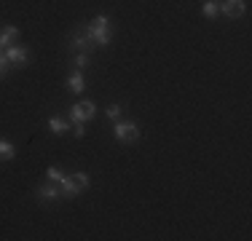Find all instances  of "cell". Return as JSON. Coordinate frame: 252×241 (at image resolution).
Segmentation results:
<instances>
[{
    "instance_id": "obj_1",
    "label": "cell",
    "mask_w": 252,
    "mask_h": 241,
    "mask_svg": "<svg viewBox=\"0 0 252 241\" xmlns=\"http://www.w3.org/2000/svg\"><path fill=\"white\" fill-rule=\"evenodd\" d=\"M86 38L94 43V48L97 46H110V40H113V30H110V16H105V14H97L92 22L86 24Z\"/></svg>"
},
{
    "instance_id": "obj_2",
    "label": "cell",
    "mask_w": 252,
    "mask_h": 241,
    "mask_svg": "<svg viewBox=\"0 0 252 241\" xmlns=\"http://www.w3.org/2000/svg\"><path fill=\"white\" fill-rule=\"evenodd\" d=\"M113 137L121 145H131V142L140 140V126L134 120H116L113 123Z\"/></svg>"
},
{
    "instance_id": "obj_3",
    "label": "cell",
    "mask_w": 252,
    "mask_h": 241,
    "mask_svg": "<svg viewBox=\"0 0 252 241\" xmlns=\"http://www.w3.org/2000/svg\"><path fill=\"white\" fill-rule=\"evenodd\" d=\"M94 116H97V105H94L92 99H83V102H75L73 107H70L67 118L70 123H89Z\"/></svg>"
},
{
    "instance_id": "obj_4",
    "label": "cell",
    "mask_w": 252,
    "mask_h": 241,
    "mask_svg": "<svg viewBox=\"0 0 252 241\" xmlns=\"http://www.w3.org/2000/svg\"><path fill=\"white\" fill-rule=\"evenodd\" d=\"M5 54V62H8V67H27L30 64V48L27 46H8L3 48Z\"/></svg>"
},
{
    "instance_id": "obj_5",
    "label": "cell",
    "mask_w": 252,
    "mask_h": 241,
    "mask_svg": "<svg viewBox=\"0 0 252 241\" xmlns=\"http://www.w3.org/2000/svg\"><path fill=\"white\" fill-rule=\"evenodd\" d=\"M218 5H220V14L225 19H242L247 14V3L244 0H220Z\"/></svg>"
},
{
    "instance_id": "obj_6",
    "label": "cell",
    "mask_w": 252,
    "mask_h": 241,
    "mask_svg": "<svg viewBox=\"0 0 252 241\" xmlns=\"http://www.w3.org/2000/svg\"><path fill=\"white\" fill-rule=\"evenodd\" d=\"M35 198H38L40 204H54V201H59L62 198V190H59V182H43L38 188V193H35Z\"/></svg>"
},
{
    "instance_id": "obj_7",
    "label": "cell",
    "mask_w": 252,
    "mask_h": 241,
    "mask_svg": "<svg viewBox=\"0 0 252 241\" xmlns=\"http://www.w3.org/2000/svg\"><path fill=\"white\" fill-rule=\"evenodd\" d=\"M92 48H94V43L92 40L86 38V32H83V30H75L73 32V38H70V51H89L92 54Z\"/></svg>"
},
{
    "instance_id": "obj_8",
    "label": "cell",
    "mask_w": 252,
    "mask_h": 241,
    "mask_svg": "<svg viewBox=\"0 0 252 241\" xmlns=\"http://www.w3.org/2000/svg\"><path fill=\"white\" fill-rule=\"evenodd\" d=\"M64 86H67L70 94H83V91H86V78H83V72L81 70H73L67 75V83H64Z\"/></svg>"
},
{
    "instance_id": "obj_9",
    "label": "cell",
    "mask_w": 252,
    "mask_h": 241,
    "mask_svg": "<svg viewBox=\"0 0 252 241\" xmlns=\"http://www.w3.org/2000/svg\"><path fill=\"white\" fill-rule=\"evenodd\" d=\"M19 27H14V24H3L0 27V48H8V46H14L16 40H19Z\"/></svg>"
},
{
    "instance_id": "obj_10",
    "label": "cell",
    "mask_w": 252,
    "mask_h": 241,
    "mask_svg": "<svg viewBox=\"0 0 252 241\" xmlns=\"http://www.w3.org/2000/svg\"><path fill=\"white\" fill-rule=\"evenodd\" d=\"M59 190H62V196L64 198H75V196H81V188H78V182L73 177H70V174H64L62 180H59Z\"/></svg>"
},
{
    "instance_id": "obj_11",
    "label": "cell",
    "mask_w": 252,
    "mask_h": 241,
    "mask_svg": "<svg viewBox=\"0 0 252 241\" xmlns=\"http://www.w3.org/2000/svg\"><path fill=\"white\" fill-rule=\"evenodd\" d=\"M46 126H49V131H51L54 137H64V131L70 129V123H67V120H64L62 116H51Z\"/></svg>"
},
{
    "instance_id": "obj_12",
    "label": "cell",
    "mask_w": 252,
    "mask_h": 241,
    "mask_svg": "<svg viewBox=\"0 0 252 241\" xmlns=\"http://www.w3.org/2000/svg\"><path fill=\"white\" fill-rule=\"evenodd\" d=\"M201 16H204V19H218V16H220V5H218V0H204V5H201Z\"/></svg>"
},
{
    "instance_id": "obj_13",
    "label": "cell",
    "mask_w": 252,
    "mask_h": 241,
    "mask_svg": "<svg viewBox=\"0 0 252 241\" xmlns=\"http://www.w3.org/2000/svg\"><path fill=\"white\" fill-rule=\"evenodd\" d=\"M70 62H73L75 70H86L89 64H92V54H89V51H75Z\"/></svg>"
},
{
    "instance_id": "obj_14",
    "label": "cell",
    "mask_w": 252,
    "mask_h": 241,
    "mask_svg": "<svg viewBox=\"0 0 252 241\" xmlns=\"http://www.w3.org/2000/svg\"><path fill=\"white\" fill-rule=\"evenodd\" d=\"M16 158V145L8 140H0V161H14Z\"/></svg>"
},
{
    "instance_id": "obj_15",
    "label": "cell",
    "mask_w": 252,
    "mask_h": 241,
    "mask_svg": "<svg viewBox=\"0 0 252 241\" xmlns=\"http://www.w3.org/2000/svg\"><path fill=\"white\" fill-rule=\"evenodd\" d=\"M107 118H110L113 120V123H116V120H121V116H124V107L121 105H118V102H113V105H107Z\"/></svg>"
},
{
    "instance_id": "obj_16",
    "label": "cell",
    "mask_w": 252,
    "mask_h": 241,
    "mask_svg": "<svg viewBox=\"0 0 252 241\" xmlns=\"http://www.w3.org/2000/svg\"><path fill=\"white\" fill-rule=\"evenodd\" d=\"M70 177H73L75 182H78V188H81V190H86L89 185H92V177H89L86 172H73V174H70Z\"/></svg>"
},
{
    "instance_id": "obj_17",
    "label": "cell",
    "mask_w": 252,
    "mask_h": 241,
    "mask_svg": "<svg viewBox=\"0 0 252 241\" xmlns=\"http://www.w3.org/2000/svg\"><path fill=\"white\" fill-rule=\"evenodd\" d=\"M46 177H49V180H51V182H59V180H62V177H64V172H62V169H59L57 164H51L49 169H46Z\"/></svg>"
},
{
    "instance_id": "obj_18",
    "label": "cell",
    "mask_w": 252,
    "mask_h": 241,
    "mask_svg": "<svg viewBox=\"0 0 252 241\" xmlns=\"http://www.w3.org/2000/svg\"><path fill=\"white\" fill-rule=\"evenodd\" d=\"M73 134L78 140H83V137H86V123H73Z\"/></svg>"
},
{
    "instance_id": "obj_19",
    "label": "cell",
    "mask_w": 252,
    "mask_h": 241,
    "mask_svg": "<svg viewBox=\"0 0 252 241\" xmlns=\"http://www.w3.org/2000/svg\"><path fill=\"white\" fill-rule=\"evenodd\" d=\"M8 75V64H0V78H5Z\"/></svg>"
},
{
    "instance_id": "obj_20",
    "label": "cell",
    "mask_w": 252,
    "mask_h": 241,
    "mask_svg": "<svg viewBox=\"0 0 252 241\" xmlns=\"http://www.w3.org/2000/svg\"><path fill=\"white\" fill-rule=\"evenodd\" d=\"M0 64H8V62H5V54H3V48H0Z\"/></svg>"
}]
</instances>
